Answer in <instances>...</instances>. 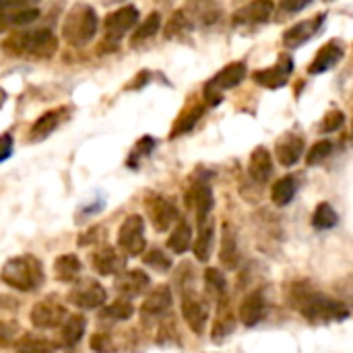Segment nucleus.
Here are the masks:
<instances>
[{
  "instance_id": "obj_14",
  "label": "nucleus",
  "mask_w": 353,
  "mask_h": 353,
  "mask_svg": "<svg viewBox=\"0 0 353 353\" xmlns=\"http://www.w3.org/2000/svg\"><path fill=\"white\" fill-rule=\"evenodd\" d=\"M186 205H188L190 209L196 211L199 223H201V221H207L209 215H211V211H213V205H215L211 186H209L205 180L192 182L190 188H188V192H186Z\"/></svg>"
},
{
  "instance_id": "obj_26",
  "label": "nucleus",
  "mask_w": 353,
  "mask_h": 353,
  "mask_svg": "<svg viewBox=\"0 0 353 353\" xmlns=\"http://www.w3.org/2000/svg\"><path fill=\"white\" fill-rule=\"evenodd\" d=\"M85 329H87V319L83 314H68L60 331V345L62 347L79 345L85 335Z\"/></svg>"
},
{
  "instance_id": "obj_35",
  "label": "nucleus",
  "mask_w": 353,
  "mask_h": 353,
  "mask_svg": "<svg viewBox=\"0 0 353 353\" xmlns=\"http://www.w3.org/2000/svg\"><path fill=\"white\" fill-rule=\"evenodd\" d=\"M337 221H339V215L335 213V209L329 203H321L312 215V225L316 230H331L337 225Z\"/></svg>"
},
{
  "instance_id": "obj_1",
  "label": "nucleus",
  "mask_w": 353,
  "mask_h": 353,
  "mask_svg": "<svg viewBox=\"0 0 353 353\" xmlns=\"http://www.w3.org/2000/svg\"><path fill=\"white\" fill-rule=\"evenodd\" d=\"M290 300H292V306L298 308L302 316L312 323H335V321H343L350 316V310L345 308V304L310 290L306 283L292 285Z\"/></svg>"
},
{
  "instance_id": "obj_38",
  "label": "nucleus",
  "mask_w": 353,
  "mask_h": 353,
  "mask_svg": "<svg viewBox=\"0 0 353 353\" xmlns=\"http://www.w3.org/2000/svg\"><path fill=\"white\" fill-rule=\"evenodd\" d=\"M145 265L149 267V269H153V271H157V273H168L170 269H172V259L163 252V250H159V248H153V250H149L147 254H145Z\"/></svg>"
},
{
  "instance_id": "obj_43",
  "label": "nucleus",
  "mask_w": 353,
  "mask_h": 353,
  "mask_svg": "<svg viewBox=\"0 0 353 353\" xmlns=\"http://www.w3.org/2000/svg\"><path fill=\"white\" fill-rule=\"evenodd\" d=\"M201 116H203V108H194L192 112L184 114V116L178 120V124L174 126V130H172V139H174V137H178V134H184V132L192 130Z\"/></svg>"
},
{
  "instance_id": "obj_29",
  "label": "nucleus",
  "mask_w": 353,
  "mask_h": 353,
  "mask_svg": "<svg viewBox=\"0 0 353 353\" xmlns=\"http://www.w3.org/2000/svg\"><path fill=\"white\" fill-rule=\"evenodd\" d=\"M213 244H215V228H213L211 219L201 221L199 223V238L194 240V256H196V261L207 263L211 259Z\"/></svg>"
},
{
  "instance_id": "obj_28",
  "label": "nucleus",
  "mask_w": 353,
  "mask_h": 353,
  "mask_svg": "<svg viewBox=\"0 0 353 353\" xmlns=\"http://www.w3.org/2000/svg\"><path fill=\"white\" fill-rule=\"evenodd\" d=\"M275 155H277V159H279L281 165L292 168V165H296V163L302 159V155H304V141H302L300 137H285V139L277 145Z\"/></svg>"
},
{
  "instance_id": "obj_10",
  "label": "nucleus",
  "mask_w": 353,
  "mask_h": 353,
  "mask_svg": "<svg viewBox=\"0 0 353 353\" xmlns=\"http://www.w3.org/2000/svg\"><path fill=\"white\" fill-rule=\"evenodd\" d=\"M139 23V8L128 4V6H122L114 12H110L103 21V29H105V37L112 39V41H118L122 39L134 25Z\"/></svg>"
},
{
  "instance_id": "obj_11",
  "label": "nucleus",
  "mask_w": 353,
  "mask_h": 353,
  "mask_svg": "<svg viewBox=\"0 0 353 353\" xmlns=\"http://www.w3.org/2000/svg\"><path fill=\"white\" fill-rule=\"evenodd\" d=\"M192 27H211L221 17V6L215 0H186L182 8Z\"/></svg>"
},
{
  "instance_id": "obj_23",
  "label": "nucleus",
  "mask_w": 353,
  "mask_h": 353,
  "mask_svg": "<svg viewBox=\"0 0 353 353\" xmlns=\"http://www.w3.org/2000/svg\"><path fill=\"white\" fill-rule=\"evenodd\" d=\"M134 314V306L130 300L126 298H118L116 302L108 304V306H101L99 308V314H97V321L101 325H116V323H124L128 321L130 316Z\"/></svg>"
},
{
  "instance_id": "obj_32",
  "label": "nucleus",
  "mask_w": 353,
  "mask_h": 353,
  "mask_svg": "<svg viewBox=\"0 0 353 353\" xmlns=\"http://www.w3.org/2000/svg\"><path fill=\"white\" fill-rule=\"evenodd\" d=\"M298 192V184L292 176H285V178H279L273 188H271V201L277 205V207H285L294 201Z\"/></svg>"
},
{
  "instance_id": "obj_7",
  "label": "nucleus",
  "mask_w": 353,
  "mask_h": 353,
  "mask_svg": "<svg viewBox=\"0 0 353 353\" xmlns=\"http://www.w3.org/2000/svg\"><path fill=\"white\" fill-rule=\"evenodd\" d=\"M145 211L155 232H168L174 223L180 221L178 207L161 194H149L145 199Z\"/></svg>"
},
{
  "instance_id": "obj_24",
  "label": "nucleus",
  "mask_w": 353,
  "mask_h": 353,
  "mask_svg": "<svg viewBox=\"0 0 353 353\" xmlns=\"http://www.w3.org/2000/svg\"><path fill=\"white\" fill-rule=\"evenodd\" d=\"M248 172H250V178L254 182H261V184H265L271 178V174H273V157L265 147H256L252 151Z\"/></svg>"
},
{
  "instance_id": "obj_36",
  "label": "nucleus",
  "mask_w": 353,
  "mask_h": 353,
  "mask_svg": "<svg viewBox=\"0 0 353 353\" xmlns=\"http://www.w3.org/2000/svg\"><path fill=\"white\" fill-rule=\"evenodd\" d=\"M159 27H161V14H159V12H151V14L139 25V29L132 33V41L139 43V41H143V39L153 37V35L159 31Z\"/></svg>"
},
{
  "instance_id": "obj_21",
  "label": "nucleus",
  "mask_w": 353,
  "mask_h": 353,
  "mask_svg": "<svg viewBox=\"0 0 353 353\" xmlns=\"http://www.w3.org/2000/svg\"><path fill=\"white\" fill-rule=\"evenodd\" d=\"M62 118H64V110H52V112L41 114V116L35 120V124L31 126V130H29V141H31V143H41V141H46V139L60 126Z\"/></svg>"
},
{
  "instance_id": "obj_5",
  "label": "nucleus",
  "mask_w": 353,
  "mask_h": 353,
  "mask_svg": "<svg viewBox=\"0 0 353 353\" xmlns=\"http://www.w3.org/2000/svg\"><path fill=\"white\" fill-rule=\"evenodd\" d=\"M105 300H108V292L105 288L91 279V277H85V279H77L70 294H68V304L81 308V310H95V308H101L105 306Z\"/></svg>"
},
{
  "instance_id": "obj_50",
  "label": "nucleus",
  "mask_w": 353,
  "mask_h": 353,
  "mask_svg": "<svg viewBox=\"0 0 353 353\" xmlns=\"http://www.w3.org/2000/svg\"><path fill=\"white\" fill-rule=\"evenodd\" d=\"M312 0H281V8L285 12H300L304 10Z\"/></svg>"
},
{
  "instance_id": "obj_31",
  "label": "nucleus",
  "mask_w": 353,
  "mask_h": 353,
  "mask_svg": "<svg viewBox=\"0 0 353 353\" xmlns=\"http://www.w3.org/2000/svg\"><path fill=\"white\" fill-rule=\"evenodd\" d=\"M192 244V228L188 221L180 219L176 223V228L172 230L170 238H168V248L174 252V254H184Z\"/></svg>"
},
{
  "instance_id": "obj_27",
  "label": "nucleus",
  "mask_w": 353,
  "mask_h": 353,
  "mask_svg": "<svg viewBox=\"0 0 353 353\" xmlns=\"http://www.w3.org/2000/svg\"><path fill=\"white\" fill-rule=\"evenodd\" d=\"M219 261L228 271H234L240 261L238 252V242H236V232L230 223L223 225V236H221V248H219Z\"/></svg>"
},
{
  "instance_id": "obj_16",
  "label": "nucleus",
  "mask_w": 353,
  "mask_h": 353,
  "mask_svg": "<svg viewBox=\"0 0 353 353\" xmlns=\"http://www.w3.org/2000/svg\"><path fill=\"white\" fill-rule=\"evenodd\" d=\"M292 70H294V60L283 54V56H279V62L273 68L254 72V81L267 89H279L288 83V77L292 74Z\"/></svg>"
},
{
  "instance_id": "obj_12",
  "label": "nucleus",
  "mask_w": 353,
  "mask_h": 353,
  "mask_svg": "<svg viewBox=\"0 0 353 353\" xmlns=\"http://www.w3.org/2000/svg\"><path fill=\"white\" fill-rule=\"evenodd\" d=\"M172 304H174L172 290H170L168 285H157V288H153V290L147 294V298H145V302H143V306H141V319H143L145 323L157 321V319H161L165 312H170Z\"/></svg>"
},
{
  "instance_id": "obj_25",
  "label": "nucleus",
  "mask_w": 353,
  "mask_h": 353,
  "mask_svg": "<svg viewBox=\"0 0 353 353\" xmlns=\"http://www.w3.org/2000/svg\"><path fill=\"white\" fill-rule=\"evenodd\" d=\"M83 271V263L77 254L68 252V254H60L56 261H54V275L58 281L62 283H72L79 279Z\"/></svg>"
},
{
  "instance_id": "obj_52",
  "label": "nucleus",
  "mask_w": 353,
  "mask_h": 353,
  "mask_svg": "<svg viewBox=\"0 0 353 353\" xmlns=\"http://www.w3.org/2000/svg\"><path fill=\"white\" fill-rule=\"evenodd\" d=\"M105 4H116V2H126V0H103Z\"/></svg>"
},
{
  "instance_id": "obj_6",
  "label": "nucleus",
  "mask_w": 353,
  "mask_h": 353,
  "mask_svg": "<svg viewBox=\"0 0 353 353\" xmlns=\"http://www.w3.org/2000/svg\"><path fill=\"white\" fill-rule=\"evenodd\" d=\"M118 248L124 256H141L147 248L145 240V221L141 215H130L118 230Z\"/></svg>"
},
{
  "instance_id": "obj_17",
  "label": "nucleus",
  "mask_w": 353,
  "mask_h": 353,
  "mask_svg": "<svg viewBox=\"0 0 353 353\" xmlns=\"http://www.w3.org/2000/svg\"><path fill=\"white\" fill-rule=\"evenodd\" d=\"M93 269L99 275H120L126 271V256L114 248V246H103L93 254Z\"/></svg>"
},
{
  "instance_id": "obj_9",
  "label": "nucleus",
  "mask_w": 353,
  "mask_h": 353,
  "mask_svg": "<svg viewBox=\"0 0 353 353\" xmlns=\"http://www.w3.org/2000/svg\"><path fill=\"white\" fill-rule=\"evenodd\" d=\"M182 294V316L186 321V325L190 327L192 333L203 335L207 321H209V304L205 298H201L199 294H194L190 288L180 292Z\"/></svg>"
},
{
  "instance_id": "obj_46",
  "label": "nucleus",
  "mask_w": 353,
  "mask_h": 353,
  "mask_svg": "<svg viewBox=\"0 0 353 353\" xmlns=\"http://www.w3.org/2000/svg\"><path fill=\"white\" fill-rule=\"evenodd\" d=\"M105 238V228H101V225H93V228H89L85 234H81L79 236V246H91V244H99L101 240Z\"/></svg>"
},
{
  "instance_id": "obj_22",
  "label": "nucleus",
  "mask_w": 353,
  "mask_h": 353,
  "mask_svg": "<svg viewBox=\"0 0 353 353\" xmlns=\"http://www.w3.org/2000/svg\"><path fill=\"white\" fill-rule=\"evenodd\" d=\"M244 79H246V64H244V62H232V64H228L225 68H221V70L209 81V85H213L217 91H225V89L238 87Z\"/></svg>"
},
{
  "instance_id": "obj_3",
  "label": "nucleus",
  "mask_w": 353,
  "mask_h": 353,
  "mask_svg": "<svg viewBox=\"0 0 353 353\" xmlns=\"http://www.w3.org/2000/svg\"><path fill=\"white\" fill-rule=\"evenodd\" d=\"M6 54L12 56H27L37 60H48L58 50V39L50 29H29V31H17L2 43Z\"/></svg>"
},
{
  "instance_id": "obj_4",
  "label": "nucleus",
  "mask_w": 353,
  "mask_h": 353,
  "mask_svg": "<svg viewBox=\"0 0 353 353\" xmlns=\"http://www.w3.org/2000/svg\"><path fill=\"white\" fill-rule=\"evenodd\" d=\"M97 29H99L97 12L93 6L85 2L72 4L62 21V37L74 48L89 43L97 35Z\"/></svg>"
},
{
  "instance_id": "obj_49",
  "label": "nucleus",
  "mask_w": 353,
  "mask_h": 353,
  "mask_svg": "<svg viewBox=\"0 0 353 353\" xmlns=\"http://www.w3.org/2000/svg\"><path fill=\"white\" fill-rule=\"evenodd\" d=\"M12 147H14L12 137H10L8 132H6V134H0V163L6 161V159L12 155Z\"/></svg>"
},
{
  "instance_id": "obj_45",
  "label": "nucleus",
  "mask_w": 353,
  "mask_h": 353,
  "mask_svg": "<svg viewBox=\"0 0 353 353\" xmlns=\"http://www.w3.org/2000/svg\"><path fill=\"white\" fill-rule=\"evenodd\" d=\"M103 207H105V199H103V196H95L91 203H87V205H83V207L79 209V213H77V223L81 221V217L87 219V217H93V215L101 213Z\"/></svg>"
},
{
  "instance_id": "obj_47",
  "label": "nucleus",
  "mask_w": 353,
  "mask_h": 353,
  "mask_svg": "<svg viewBox=\"0 0 353 353\" xmlns=\"http://www.w3.org/2000/svg\"><path fill=\"white\" fill-rule=\"evenodd\" d=\"M343 122H345L343 112L333 110V112H329V114L325 116V120H323V130H325V132H335V130H339V128L343 126Z\"/></svg>"
},
{
  "instance_id": "obj_42",
  "label": "nucleus",
  "mask_w": 353,
  "mask_h": 353,
  "mask_svg": "<svg viewBox=\"0 0 353 353\" xmlns=\"http://www.w3.org/2000/svg\"><path fill=\"white\" fill-rule=\"evenodd\" d=\"M19 323L14 321H0V347H10L19 341Z\"/></svg>"
},
{
  "instance_id": "obj_48",
  "label": "nucleus",
  "mask_w": 353,
  "mask_h": 353,
  "mask_svg": "<svg viewBox=\"0 0 353 353\" xmlns=\"http://www.w3.org/2000/svg\"><path fill=\"white\" fill-rule=\"evenodd\" d=\"M41 0H0V12L8 10H23V8H35Z\"/></svg>"
},
{
  "instance_id": "obj_30",
  "label": "nucleus",
  "mask_w": 353,
  "mask_h": 353,
  "mask_svg": "<svg viewBox=\"0 0 353 353\" xmlns=\"http://www.w3.org/2000/svg\"><path fill=\"white\" fill-rule=\"evenodd\" d=\"M14 352L17 353H56L58 345L41 335H33V333H25L23 337H19V341L14 343Z\"/></svg>"
},
{
  "instance_id": "obj_20",
  "label": "nucleus",
  "mask_w": 353,
  "mask_h": 353,
  "mask_svg": "<svg viewBox=\"0 0 353 353\" xmlns=\"http://www.w3.org/2000/svg\"><path fill=\"white\" fill-rule=\"evenodd\" d=\"M325 23V14H319L310 21H302L298 25H294L292 29L285 31L283 35V41L288 48H296V46H302L304 41H308L310 37L316 35V31L321 29V25Z\"/></svg>"
},
{
  "instance_id": "obj_41",
  "label": "nucleus",
  "mask_w": 353,
  "mask_h": 353,
  "mask_svg": "<svg viewBox=\"0 0 353 353\" xmlns=\"http://www.w3.org/2000/svg\"><path fill=\"white\" fill-rule=\"evenodd\" d=\"M192 29V25L188 23V19L184 17V12L182 10H178V12H174V17L170 19V23H168V27H165V37H176V35H182V33H186V31H190Z\"/></svg>"
},
{
  "instance_id": "obj_40",
  "label": "nucleus",
  "mask_w": 353,
  "mask_h": 353,
  "mask_svg": "<svg viewBox=\"0 0 353 353\" xmlns=\"http://www.w3.org/2000/svg\"><path fill=\"white\" fill-rule=\"evenodd\" d=\"M333 153V143L331 141H319L310 147L308 155H306V163L308 165H319L323 163L329 155Z\"/></svg>"
},
{
  "instance_id": "obj_53",
  "label": "nucleus",
  "mask_w": 353,
  "mask_h": 353,
  "mask_svg": "<svg viewBox=\"0 0 353 353\" xmlns=\"http://www.w3.org/2000/svg\"><path fill=\"white\" fill-rule=\"evenodd\" d=\"M327 2H331V0H327Z\"/></svg>"
},
{
  "instance_id": "obj_37",
  "label": "nucleus",
  "mask_w": 353,
  "mask_h": 353,
  "mask_svg": "<svg viewBox=\"0 0 353 353\" xmlns=\"http://www.w3.org/2000/svg\"><path fill=\"white\" fill-rule=\"evenodd\" d=\"M205 285H207L209 294H213L215 298H223L228 292V279L219 269H207L205 271Z\"/></svg>"
},
{
  "instance_id": "obj_18",
  "label": "nucleus",
  "mask_w": 353,
  "mask_h": 353,
  "mask_svg": "<svg viewBox=\"0 0 353 353\" xmlns=\"http://www.w3.org/2000/svg\"><path fill=\"white\" fill-rule=\"evenodd\" d=\"M265 312H267V302H265L263 294L261 292H252V294H248L242 300L240 310H238V319H240L242 325L254 327V325H259L265 319Z\"/></svg>"
},
{
  "instance_id": "obj_51",
  "label": "nucleus",
  "mask_w": 353,
  "mask_h": 353,
  "mask_svg": "<svg viewBox=\"0 0 353 353\" xmlns=\"http://www.w3.org/2000/svg\"><path fill=\"white\" fill-rule=\"evenodd\" d=\"M4 101H6V91H4V89H0V108L4 105Z\"/></svg>"
},
{
  "instance_id": "obj_15",
  "label": "nucleus",
  "mask_w": 353,
  "mask_h": 353,
  "mask_svg": "<svg viewBox=\"0 0 353 353\" xmlns=\"http://www.w3.org/2000/svg\"><path fill=\"white\" fill-rule=\"evenodd\" d=\"M275 4L273 0H252L246 6H242L240 10L234 12V25L244 27V25H261L267 23L273 17Z\"/></svg>"
},
{
  "instance_id": "obj_19",
  "label": "nucleus",
  "mask_w": 353,
  "mask_h": 353,
  "mask_svg": "<svg viewBox=\"0 0 353 353\" xmlns=\"http://www.w3.org/2000/svg\"><path fill=\"white\" fill-rule=\"evenodd\" d=\"M343 58V43L339 39H333L329 41L327 46H323V50L314 56L308 72L310 74H321V72H327L329 68H333L339 60Z\"/></svg>"
},
{
  "instance_id": "obj_2",
  "label": "nucleus",
  "mask_w": 353,
  "mask_h": 353,
  "mask_svg": "<svg viewBox=\"0 0 353 353\" xmlns=\"http://www.w3.org/2000/svg\"><path fill=\"white\" fill-rule=\"evenodd\" d=\"M0 281L17 292H37L46 281L43 265L33 254L12 256L0 269Z\"/></svg>"
},
{
  "instance_id": "obj_44",
  "label": "nucleus",
  "mask_w": 353,
  "mask_h": 353,
  "mask_svg": "<svg viewBox=\"0 0 353 353\" xmlns=\"http://www.w3.org/2000/svg\"><path fill=\"white\" fill-rule=\"evenodd\" d=\"M91 350L95 353H118V345L112 335L108 333H95L91 337Z\"/></svg>"
},
{
  "instance_id": "obj_8",
  "label": "nucleus",
  "mask_w": 353,
  "mask_h": 353,
  "mask_svg": "<svg viewBox=\"0 0 353 353\" xmlns=\"http://www.w3.org/2000/svg\"><path fill=\"white\" fill-rule=\"evenodd\" d=\"M68 319L66 306L60 304L56 298H46L39 300L31 312H29V321L35 329L39 331H50V329H58L64 325V321Z\"/></svg>"
},
{
  "instance_id": "obj_39",
  "label": "nucleus",
  "mask_w": 353,
  "mask_h": 353,
  "mask_svg": "<svg viewBox=\"0 0 353 353\" xmlns=\"http://www.w3.org/2000/svg\"><path fill=\"white\" fill-rule=\"evenodd\" d=\"M236 329V321H234V316L225 310L223 312V308H221V312H219V316H217V321H215V327H213V341H223L232 331Z\"/></svg>"
},
{
  "instance_id": "obj_13",
  "label": "nucleus",
  "mask_w": 353,
  "mask_h": 353,
  "mask_svg": "<svg viewBox=\"0 0 353 353\" xmlns=\"http://www.w3.org/2000/svg\"><path fill=\"white\" fill-rule=\"evenodd\" d=\"M149 285H151V277L143 269H126L114 281L116 292L126 300H132V298L145 294L149 290Z\"/></svg>"
},
{
  "instance_id": "obj_34",
  "label": "nucleus",
  "mask_w": 353,
  "mask_h": 353,
  "mask_svg": "<svg viewBox=\"0 0 353 353\" xmlns=\"http://www.w3.org/2000/svg\"><path fill=\"white\" fill-rule=\"evenodd\" d=\"M153 149H155V139H153V137H143V139L132 147L126 165H128L130 170H139V168H141V161L147 159V157L153 153Z\"/></svg>"
},
{
  "instance_id": "obj_33",
  "label": "nucleus",
  "mask_w": 353,
  "mask_h": 353,
  "mask_svg": "<svg viewBox=\"0 0 353 353\" xmlns=\"http://www.w3.org/2000/svg\"><path fill=\"white\" fill-rule=\"evenodd\" d=\"M39 17L37 8H23V10H8L0 12V29H14L33 23Z\"/></svg>"
}]
</instances>
